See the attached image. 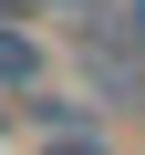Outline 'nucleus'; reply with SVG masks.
Segmentation results:
<instances>
[{"instance_id": "1", "label": "nucleus", "mask_w": 145, "mask_h": 155, "mask_svg": "<svg viewBox=\"0 0 145 155\" xmlns=\"http://www.w3.org/2000/svg\"><path fill=\"white\" fill-rule=\"evenodd\" d=\"M42 72H52L42 41H31L21 21H0V93H42Z\"/></svg>"}, {"instance_id": "3", "label": "nucleus", "mask_w": 145, "mask_h": 155, "mask_svg": "<svg viewBox=\"0 0 145 155\" xmlns=\"http://www.w3.org/2000/svg\"><path fill=\"white\" fill-rule=\"evenodd\" d=\"M114 31H124V41L145 52V0H124V11H114Z\"/></svg>"}, {"instance_id": "2", "label": "nucleus", "mask_w": 145, "mask_h": 155, "mask_svg": "<svg viewBox=\"0 0 145 155\" xmlns=\"http://www.w3.org/2000/svg\"><path fill=\"white\" fill-rule=\"evenodd\" d=\"M42 155H104L93 124H42Z\"/></svg>"}, {"instance_id": "5", "label": "nucleus", "mask_w": 145, "mask_h": 155, "mask_svg": "<svg viewBox=\"0 0 145 155\" xmlns=\"http://www.w3.org/2000/svg\"><path fill=\"white\" fill-rule=\"evenodd\" d=\"M0 124H11V104H0Z\"/></svg>"}, {"instance_id": "4", "label": "nucleus", "mask_w": 145, "mask_h": 155, "mask_svg": "<svg viewBox=\"0 0 145 155\" xmlns=\"http://www.w3.org/2000/svg\"><path fill=\"white\" fill-rule=\"evenodd\" d=\"M52 11H72V0H52Z\"/></svg>"}]
</instances>
